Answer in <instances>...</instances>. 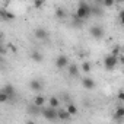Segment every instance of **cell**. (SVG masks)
Listing matches in <instances>:
<instances>
[{"label":"cell","mask_w":124,"mask_h":124,"mask_svg":"<svg viewBox=\"0 0 124 124\" xmlns=\"http://www.w3.org/2000/svg\"><path fill=\"white\" fill-rule=\"evenodd\" d=\"M91 16V5L86 3V2H79L78 5V9H76V15H75V19L78 21H85Z\"/></svg>","instance_id":"obj_1"},{"label":"cell","mask_w":124,"mask_h":124,"mask_svg":"<svg viewBox=\"0 0 124 124\" xmlns=\"http://www.w3.org/2000/svg\"><path fill=\"white\" fill-rule=\"evenodd\" d=\"M41 115L47 121H55L57 120V109H54L51 107H42L41 108Z\"/></svg>","instance_id":"obj_2"},{"label":"cell","mask_w":124,"mask_h":124,"mask_svg":"<svg viewBox=\"0 0 124 124\" xmlns=\"http://www.w3.org/2000/svg\"><path fill=\"white\" fill-rule=\"evenodd\" d=\"M89 34L92 35V38L101 39V38H104V35H105V29H104L101 25H93V26H91Z\"/></svg>","instance_id":"obj_3"},{"label":"cell","mask_w":124,"mask_h":124,"mask_svg":"<svg viewBox=\"0 0 124 124\" xmlns=\"http://www.w3.org/2000/svg\"><path fill=\"white\" fill-rule=\"evenodd\" d=\"M117 64H118L117 57H114V55H111V54H108V55L104 58V66H105L107 70H114V69L117 67Z\"/></svg>","instance_id":"obj_4"},{"label":"cell","mask_w":124,"mask_h":124,"mask_svg":"<svg viewBox=\"0 0 124 124\" xmlns=\"http://www.w3.org/2000/svg\"><path fill=\"white\" fill-rule=\"evenodd\" d=\"M69 66V57L66 54H61L55 58V67L57 69H66Z\"/></svg>","instance_id":"obj_5"},{"label":"cell","mask_w":124,"mask_h":124,"mask_svg":"<svg viewBox=\"0 0 124 124\" xmlns=\"http://www.w3.org/2000/svg\"><path fill=\"white\" fill-rule=\"evenodd\" d=\"M29 88H31V91H34V92H41V91L44 89V83H42V80H39V79H32V80L29 82Z\"/></svg>","instance_id":"obj_6"},{"label":"cell","mask_w":124,"mask_h":124,"mask_svg":"<svg viewBox=\"0 0 124 124\" xmlns=\"http://www.w3.org/2000/svg\"><path fill=\"white\" fill-rule=\"evenodd\" d=\"M34 37H35L37 39L44 41V39H47V38H48V32H47V29H45V28L39 26V28H37V29L34 31Z\"/></svg>","instance_id":"obj_7"},{"label":"cell","mask_w":124,"mask_h":124,"mask_svg":"<svg viewBox=\"0 0 124 124\" xmlns=\"http://www.w3.org/2000/svg\"><path fill=\"white\" fill-rule=\"evenodd\" d=\"M0 19H2V21H6V22H10V21L15 19V15H13L12 12H9L8 9L2 8V9H0Z\"/></svg>","instance_id":"obj_8"},{"label":"cell","mask_w":124,"mask_h":124,"mask_svg":"<svg viewBox=\"0 0 124 124\" xmlns=\"http://www.w3.org/2000/svg\"><path fill=\"white\" fill-rule=\"evenodd\" d=\"M3 92L8 95L9 101H10V99H13V98L16 96V91H15V88H13L12 85H6V86L3 88Z\"/></svg>","instance_id":"obj_9"},{"label":"cell","mask_w":124,"mask_h":124,"mask_svg":"<svg viewBox=\"0 0 124 124\" xmlns=\"http://www.w3.org/2000/svg\"><path fill=\"white\" fill-rule=\"evenodd\" d=\"M70 114L66 111V109H57V120H61V121H67L70 120Z\"/></svg>","instance_id":"obj_10"},{"label":"cell","mask_w":124,"mask_h":124,"mask_svg":"<svg viewBox=\"0 0 124 124\" xmlns=\"http://www.w3.org/2000/svg\"><path fill=\"white\" fill-rule=\"evenodd\" d=\"M82 85H83V88H85V89L92 91V89L95 88V80H93V79H91V78H85V79L82 80Z\"/></svg>","instance_id":"obj_11"},{"label":"cell","mask_w":124,"mask_h":124,"mask_svg":"<svg viewBox=\"0 0 124 124\" xmlns=\"http://www.w3.org/2000/svg\"><path fill=\"white\" fill-rule=\"evenodd\" d=\"M26 111H28V114H31V115H39L41 114V108L39 107H37V105H28L26 107Z\"/></svg>","instance_id":"obj_12"},{"label":"cell","mask_w":124,"mask_h":124,"mask_svg":"<svg viewBox=\"0 0 124 124\" xmlns=\"http://www.w3.org/2000/svg\"><path fill=\"white\" fill-rule=\"evenodd\" d=\"M34 105H37V107H39V108L45 107V96H44V95H37L35 99H34Z\"/></svg>","instance_id":"obj_13"},{"label":"cell","mask_w":124,"mask_h":124,"mask_svg":"<svg viewBox=\"0 0 124 124\" xmlns=\"http://www.w3.org/2000/svg\"><path fill=\"white\" fill-rule=\"evenodd\" d=\"M48 107L57 109V108L60 107V99H58L57 96H50V99H48Z\"/></svg>","instance_id":"obj_14"},{"label":"cell","mask_w":124,"mask_h":124,"mask_svg":"<svg viewBox=\"0 0 124 124\" xmlns=\"http://www.w3.org/2000/svg\"><path fill=\"white\" fill-rule=\"evenodd\" d=\"M114 120H117V121H121L123 118H124V108L123 107H118L117 109H115V112H114Z\"/></svg>","instance_id":"obj_15"},{"label":"cell","mask_w":124,"mask_h":124,"mask_svg":"<svg viewBox=\"0 0 124 124\" xmlns=\"http://www.w3.org/2000/svg\"><path fill=\"white\" fill-rule=\"evenodd\" d=\"M31 58L35 61V63H41V61L44 60V55H42V53H39V51H32V53H31Z\"/></svg>","instance_id":"obj_16"},{"label":"cell","mask_w":124,"mask_h":124,"mask_svg":"<svg viewBox=\"0 0 124 124\" xmlns=\"http://www.w3.org/2000/svg\"><path fill=\"white\" fill-rule=\"evenodd\" d=\"M66 111L70 114V117H73V115H76V114H78V107H76L75 104L69 102V104L66 105Z\"/></svg>","instance_id":"obj_17"},{"label":"cell","mask_w":124,"mask_h":124,"mask_svg":"<svg viewBox=\"0 0 124 124\" xmlns=\"http://www.w3.org/2000/svg\"><path fill=\"white\" fill-rule=\"evenodd\" d=\"M67 69H69L67 72H69V75H70V76H73V78H75V76H78V75H79V67H78V64H69V66H67Z\"/></svg>","instance_id":"obj_18"},{"label":"cell","mask_w":124,"mask_h":124,"mask_svg":"<svg viewBox=\"0 0 124 124\" xmlns=\"http://www.w3.org/2000/svg\"><path fill=\"white\" fill-rule=\"evenodd\" d=\"M54 13H55V16H57L58 19H63V18H66V10H64L63 8H57Z\"/></svg>","instance_id":"obj_19"},{"label":"cell","mask_w":124,"mask_h":124,"mask_svg":"<svg viewBox=\"0 0 124 124\" xmlns=\"http://www.w3.org/2000/svg\"><path fill=\"white\" fill-rule=\"evenodd\" d=\"M80 69H82V72H85V73H89V72L92 70V64L89 63V61H83Z\"/></svg>","instance_id":"obj_20"},{"label":"cell","mask_w":124,"mask_h":124,"mask_svg":"<svg viewBox=\"0 0 124 124\" xmlns=\"http://www.w3.org/2000/svg\"><path fill=\"white\" fill-rule=\"evenodd\" d=\"M6 102H9L8 95H6L3 91H0V104H6Z\"/></svg>","instance_id":"obj_21"},{"label":"cell","mask_w":124,"mask_h":124,"mask_svg":"<svg viewBox=\"0 0 124 124\" xmlns=\"http://www.w3.org/2000/svg\"><path fill=\"white\" fill-rule=\"evenodd\" d=\"M6 53H8V48L3 47V44H0V57H3Z\"/></svg>","instance_id":"obj_22"},{"label":"cell","mask_w":124,"mask_h":124,"mask_svg":"<svg viewBox=\"0 0 124 124\" xmlns=\"http://www.w3.org/2000/svg\"><path fill=\"white\" fill-rule=\"evenodd\" d=\"M117 96H118V99H120V101H124V93H123V89H120V91H118V95H117Z\"/></svg>","instance_id":"obj_23"},{"label":"cell","mask_w":124,"mask_h":124,"mask_svg":"<svg viewBox=\"0 0 124 124\" xmlns=\"http://www.w3.org/2000/svg\"><path fill=\"white\" fill-rule=\"evenodd\" d=\"M34 6H35V8H42V6H44V2H42V0H39V2H35Z\"/></svg>","instance_id":"obj_24"},{"label":"cell","mask_w":124,"mask_h":124,"mask_svg":"<svg viewBox=\"0 0 124 124\" xmlns=\"http://www.w3.org/2000/svg\"><path fill=\"white\" fill-rule=\"evenodd\" d=\"M102 5H104V6H112L114 3H112V2H102Z\"/></svg>","instance_id":"obj_25"},{"label":"cell","mask_w":124,"mask_h":124,"mask_svg":"<svg viewBox=\"0 0 124 124\" xmlns=\"http://www.w3.org/2000/svg\"><path fill=\"white\" fill-rule=\"evenodd\" d=\"M3 38H5V35H3V32H2V31H0V44L3 42Z\"/></svg>","instance_id":"obj_26"},{"label":"cell","mask_w":124,"mask_h":124,"mask_svg":"<svg viewBox=\"0 0 124 124\" xmlns=\"http://www.w3.org/2000/svg\"><path fill=\"white\" fill-rule=\"evenodd\" d=\"M5 64V60H3V57H0V66H3Z\"/></svg>","instance_id":"obj_27"},{"label":"cell","mask_w":124,"mask_h":124,"mask_svg":"<svg viewBox=\"0 0 124 124\" xmlns=\"http://www.w3.org/2000/svg\"><path fill=\"white\" fill-rule=\"evenodd\" d=\"M25 124H35V123H34L32 120H26V123H25Z\"/></svg>","instance_id":"obj_28"}]
</instances>
